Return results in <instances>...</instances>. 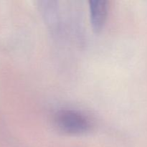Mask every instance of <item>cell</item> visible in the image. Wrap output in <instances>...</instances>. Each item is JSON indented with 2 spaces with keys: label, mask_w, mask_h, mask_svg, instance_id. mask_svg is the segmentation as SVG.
Masks as SVG:
<instances>
[{
  "label": "cell",
  "mask_w": 147,
  "mask_h": 147,
  "mask_svg": "<svg viewBox=\"0 0 147 147\" xmlns=\"http://www.w3.org/2000/svg\"><path fill=\"white\" fill-rule=\"evenodd\" d=\"M54 121L57 129L70 134H84L91 128V123L88 117L80 112L69 109L57 112Z\"/></svg>",
  "instance_id": "1"
},
{
  "label": "cell",
  "mask_w": 147,
  "mask_h": 147,
  "mask_svg": "<svg viewBox=\"0 0 147 147\" xmlns=\"http://www.w3.org/2000/svg\"><path fill=\"white\" fill-rule=\"evenodd\" d=\"M89 8L93 28L96 31H99L104 25L107 17V1L104 0H91L89 2Z\"/></svg>",
  "instance_id": "2"
}]
</instances>
